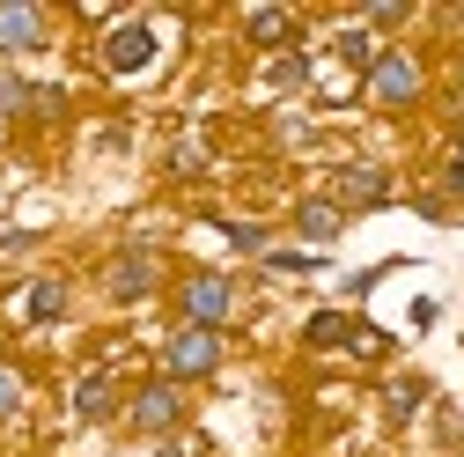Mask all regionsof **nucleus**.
<instances>
[{
	"label": "nucleus",
	"mask_w": 464,
	"mask_h": 457,
	"mask_svg": "<svg viewBox=\"0 0 464 457\" xmlns=\"http://www.w3.org/2000/svg\"><path fill=\"white\" fill-rule=\"evenodd\" d=\"M391 199V178H383V170H339V178H332V207L346 214V207H383Z\"/></svg>",
	"instance_id": "4"
},
{
	"label": "nucleus",
	"mask_w": 464,
	"mask_h": 457,
	"mask_svg": "<svg viewBox=\"0 0 464 457\" xmlns=\"http://www.w3.org/2000/svg\"><path fill=\"white\" fill-rule=\"evenodd\" d=\"M450 185H457V192H464V155H457V162H450Z\"/></svg>",
	"instance_id": "18"
},
{
	"label": "nucleus",
	"mask_w": 464,
	"mask_h": 457,
	"mask_svg": "<svg viewBox=\"0 0 464 457\" xmlns=\"http://www.w3.org/2000/svg\"><path fill=\"white\" fill-rule=\"evenodd\" d=\"M74 413H82V421H103V413H111V376H103V369L74 384Z\"/></svg>",
	"instance_id": "11"
},
{
	"label": "nucleus",
	"mask_w": 464,
	"mask_h": 457,
	"mask_svg": "<svg viewBox=\"0 0 464 457\" xmlns=\"http://www.w3.org/2000/svg\"><path fill=\"white\" fill-rule=\"evenodd\" d=\"M185 317H192V325H207V332L228 317V280H221V273H199L192 288H185Z\"/></svg>",
	"instance_id": "5"
},
{
	"label": "nucleus",
	"mask_w": 464,
	"mask_h": 457,
	"mask_svg": "<svg viewBox=\"0 0 464 457\" xmlns=\"http://www.w3.org/2000/svg\"><path fill=\"white\" fill-rule=\"evenodd\" d=\"M244 30H251V44H287V37H295V15H287V8H258Z\"/></svg>",
	"instance_id": "12"
},
{
	"label": "nucleus",
	"mask_w": 464,
	"mask_h": 457,
	"mask_svg": "<svg viewBox=\"0 0 464 457\" xmlns=\"http://www.w3.org/2000/svg\"><path fill=\"white\" fill-rule=\"evenodd\" d=\"M303 74H310V67H303V60H295V52H280V60H273V67H266V89H295V82H303Z\"/></svg>",
	"instance_id": "14"
},
{
	"label": "nucleus",
	"mask_w": 464,
	"mask_h": 457,
	"mask_svg": "<svg viewBox=\"0 0 464 457\" xmlns=\"http://www.w3.org/2000/svg\"><path fill=\"white\" fill-rule=\"evenodd\" d=\"M295 221H303V237H317V244H324V237H339V221H346V214H339L332 199H303V214H295Z\"/></svg>",
	"instance_id": "13"
},
{
	"label": "nucleus",
	"mask_w": 464,
	"mask_h": 457,
	"mask_svg": "<svg viewBox=\"0 0 464 457\" xmlns=\"http://www.w3.org/2000/svg\"><path fill=\"white\" fill-rule=\"evenodd\" d=\"M369 96L376 103H413L420 96V67L405 60V52H376L369 60Z\"/></svg>",
	"instance_id": "2"
},
{
	"label": "nucleus",
	"mask_w": 464,
	"mask_h": 457,
	"mask_svg": "<svg viewBox=\"0 0 464 457\" xmlns=\"http://www.w3.org/2000/svg\"><path fill=\"white\" fill-rule=\"evenodd\" d=\"M383 406H391V421H405V413L420 406V384H413V376H398V384H391V398H383Z\"/></svg>",
	"instance_id": "15"
},
{
	"label": "nucleus",
	"mask_w": 464,
	"mask_h": 457,
	"mask_svg": "<svg viewBox=\"0 0 464 457\" xmlns=\"http://www.w3.org/2000/svg\"><path fill=\"white\" fill-rule=\"evenodd\" d=\"M60 310H67V288H60V280H37V288L23 296V317H30V325H52Z\"/></svg>",
	"instance_id": "10"
},
{
	"label": "nucleus",
	"mask_w": 464,
	"mask_h": 457,
	"mask_svg": "<svg viewBox=\"0 0 464 457\" xmlns=\"http://www.w3.org/2000/svg\"><path fill=\"white\" fill-rule=\"evenodd\" d=\"M354 332H362L354 317H339V310H324V317H310V332H303V339H310V347H354Z\"/></svg>",
	"instance_id": "9"
},
{
	"label": "nucleus",
	"mask_w": 464,
	"mask_h": 457,
	"mask_svg": "<svg viewBox=\"0 0 464 457\" xmlns=\"http://www.w3.org/2000/svg\"><path fill=\"white\" fill-rule=\"evenodd\" d=\"M155 288V258L148 251H126L119 266H111V296H119V303H140Z\"/></svg>",
	"instance_id": "7"
},
{
	"label": "nucleus",
	"mask_w": 464,
	"mask_h": 457,
	"mask_svg": "<svg viewBox=\"0 0 464 457\" xmlns=\"http://www.w3.org/2000/svg\"><path fill=\"white\" fill-rule=\"evenodd\" d=\"M44 37V15L37 8H0V52H30Z\"/></svg>",
	"instance_id": "8"
},
{
	"label": "nucleus",
	"mask_w": 464,
	"mask_h": 457,
	"mask_svg": "<svg viewBox=\"0 0 464 457\" xmlns=\"http://www.w3.org/2000/svg\"><path fill=\"white\" fill-rule=\"evenodd\" d=\"M178 391H169V384H148L140 398H133V428H148V435H162V428H178Z\"/></svg>",
	"instance_id": "6"
},
{
	"label": "nucleus",
	"mask_w": 464,
	"mask_h": 457,
	"mask_svg": "<svg viewBox=\"0 0 464 457\" xmlns=\"http://www.w3.org/2000/svg\"><path fill=\"white\" fill-rule=\"evenodd\" d=\"M148 60H155V30L148 23H119V30L103 37V67L111 74H140Z\"/></svg>",
	"instance_id": "3"
},
{
	"label": "nucleus",
	"mask_w": 464,
	"mask_h": 457,
	"mask_svg": "<svg viewBox=\"0 0 464 457\" xmlns=\"http://www.w3.org/2000/svg\"><path fill=\"white\" fill-rule=\"evenodd\" d=\"M339 60H354V67H369V37H362V30H339Z\"/></svg>",
	"instance_id": "17"
},
{
	"label": "nucleus",
	"mask_w": 464,
	"mask_h": 457,
	"mask_svg": "<svg viewBox=\"0 0 464 457\" xmlns=\"http://www.w3.org/2000/svg\"><path fill=\"white\" fill-rule=\"evenodd\" d=\"M15 406H23V376H15V369H8V362H0V421H8V413H15Z\"/></svg>",
	"instance_id": "16"
},
{
	"label": "nucleus",
	"mask_w": 464,
	"mask_h": 457,
	"mask_svg": "<svg viewBox=\"0 0 464 457\" xmlns=\"http://www.w3.org/2000/svg\"><path fill=\"white\" fill-rule=\"evenodd\" d=\"M214 362H221V339H214L207 325H185V332L162 347V369H169V376H207Z\"/></svg>",
	"instance_id": "1"
}]
</instances>
